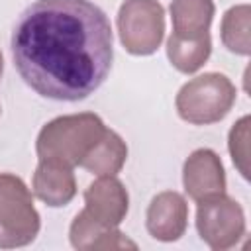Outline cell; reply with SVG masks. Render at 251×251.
Returning a JSON list of instances; mask_svg holds the SVG:
<instances>
[{"instance_id": "obj_15", "label": "cell", "mask_w": 251, "mask_h": 251, "mask_svg": "<svg viewBox=\"0 0 251 251\" xmlns=\"http://www.w3.org/2000/svg\"><path fill=\"white\" fill-rule=\"evenodd\" d=\"M249 16H251V10H249L247 4L233 6L224 14L220 33H222L224 45L231 53L249 55V49H251L249 47L251 45V39H249Z\"/></svg>"}, {"instance_id": "obj_16", "label": "cell", "mask_w": 251, "mask_h": 251, "mask_svg": "<svg viewBox=\"0 0 251 251\" xmlns=\"http://www.w3.org/2000/svg\"><path fill=\"white\" fill-rule=\"evenodd\" d=\"M229 155L243 178L249 176V116H243L229 131Z\"/></svg>"}, {"instance_id": "obj_7", "label": "cell", "mask_w": 251, "mask_h": 251, "mask_svg": "<svg viewBox=\"0 0 251 251\" xmlns=\"http://www.w3.org/2000/svg\"><path fill=\"white\" fill-rule=\"evenodd\" d=\"M184 192L200 202L204 198L226 192V173L222 159L212 149H196L188 155L182 167Z\"/></svg>"}, {"instance_id": "obj_4", "label": "cell", "mask_w": 251, "mask_h": 251, "mask_svg": "<svg viewBox=\"0 0 251 251\" xmlns=\"http://www.w3.org/2000/svg\"><path fill=\"white\" fill-rule=\"evenodd\" d=\"M41 222L25 182L10 173H0V249L29 245Z\"/></svg>"}, {"instance_id": "obj_13", "label": "cell", "mask_w": 251, "mask_h": 251, "mask_svg": "<svg viewBox=\"0 0 251 251\" xmlns=\"http://www.w3.org/2000/svg\"><path fill=\"white\" fill-rule=\"evenodd\" d=\"M127 159L126 141L112 129H106L90 153L82 159L80 167L98 176H116Z\"/></svg>"}, {"instance_id": "obj_2", "label": "cell", "mask_w": 251, "mask_h": 251, "mask_svg": "<svg viewBox=\"0 0 251 251\" xmlns=\"http://www.w3.org/2000/svg\"><path fill=\"white\" fill-rule=\"evenodd\" d=\"M106 131L104 122L90 112L59 116L45 124L37 135V157L43 161L76 167Z\"/></svg>"}, {"instance_id": "obj_10", "label": "cell", "mask_w": 251, "mask_h": 251, "mask_svg": "<svg viewBox=\"0 0 251 251\" xmlns=\"http://www.w3.org/2000/svg\"><path fill=\"white\" fill-rule=\"evenodd\" d=\"M31 190L41 202H45L51 208L67 206L76 194V180L73 169L61 163L39 159V165L33 173Z\"/></svg>"}, {"instance_id": "obj_17", "label": "cell", "mask_w": 251, "mask_h": 251, "mask_svg": "<svg viewBox=\"0 0 251 251\" xmlns=\"http://www.w3.org/2000/svg\"><path fill=\"white\" fill-rule=\"evenodd\" d=\"M2 71H4V59H2V51H0V78H2Z\"/></svg>"}, {"instance_id": "obj_12", "label": "cell", "mask_w": 251, "mask_h": 251, "mask_svg": "<svg viewBox=\"0 0 251 251\" xmlns=\"http://www.w3.org/2000/svg\"><path fill=\"white\" fill-rule=\"evenodd\" d=\"M214 10L216 8L212 0H173L171 2L173 33L178 37L210 35Z\"/></svg>"}, {"instance_id": "obj_14", "label": "cell", "mask_w": 251, "mask_h": 251, "mask_svg": "<svg viewBox=\"0 0 251 251\" xmlns=\"http://www.w3.org/2000/svg\"><path fill=\"white\" fill-rule=\"evenodd\" d=\"M210 53H212L210 35L178 37V35L171 33V37L167 41V57H169L171 65L184 75L196 73L208 61Z\"/></svg>"}, {"instance_id": "obj_5", "label": "cell", "mask_w": 251, "mask_h": 251, "mask_svg": "<svg viewBox=\"0 0 251 251\" xmlns=\"http://www.w3.org/2000/svg\"><path fill=\"white\" fill-rule=\"evenodd\" d=\"M120 41L131 55H151L165 35V12L159 0H124L118 12Z\"/></svg>"}, {"instance_id": "obj_6", "label": "cell", "mask_w": 251, "mask_h": 251, "mask_svg": "<svg viewBox=\"0 0 251 251\" xmlns=\"http://www.w3.org/2000/svg\"><path fill=\"white\" fill-rule=\"evenodd\" d=\"M196 229L200 239L214 251H226L245 235V216L241 206L224 194L198 202Z\"/></svg>"}, {"instance_id": "obj_3", "label": "cell", "mask_w": 251, "mask_h": 251, "mask_svg": "<svg viewBox=\"0 0 251 251\" xmlns=\"http://www.w3.org/2000/svg\"><path fill=\"white\" fill-rule=\"evenodd\" d=\"M233 82L220 73H204L188 80L176 94L178 116L194 126H210L227 116L235 102Z\"/></svg>"}, {"instance_id": "obj_11", "label": "cell", "mask_w": 251, "mask_h": 251, "mask_svg": "<svg viewBox=\"0 0 251 251\" xmlns=\"http://www.w3.org/2000/svg\"><path fill=\"white\" fill-rule=\"evenodd\" d=\"M71 245L78 251H98V249H135L137 245L127 239L118 227L104 226L92 220L84 210L78 212L71 224Z\"/></svg>"}, {"instance_id": "obj_8", "label": "cell", "mask_w": 251, "mask_h": 251, "mask_svg": "<svg viewBox=\"0 0 251 251\" xmlns=\"http://www.w3.org/2000/svg\"><path fill=\"white\" fill-rule=\"evenodd\" d=\"M84 212L110 227H118L129 208L126 186L116 176H98L84 190Z\"/></svg>"}, {"instance_id": "obj_1", "label": "cell", "mask_w": 251, "mask_h": 251, "mask_svg": "<svg viewBox=\"0 0 251 251\" xmlns=\"http://www.w3.org/2000/svg\"><path fill=\"white\" fill-rule=\"evenodd\" d=\"M12 59L39 96L84 100L112 69L110 20L90 0H35L14 27Z\"/></svg>"}, {"instance_id": "obj_9", "label": "cell", "mask_w": 251, "mask_h": 251, "mask_svg": "<svg viewBox=\"0 0 251 251\" xmlns=\"http://www.w3.org/2000/svg\"><path fill=\"white\" fill-rule=\"evenodd\" d=\"M147 231L159 241H176L188 224V204L182 194L167 190L157 194L147 208Z\"/></svg>"}]
</instances>
